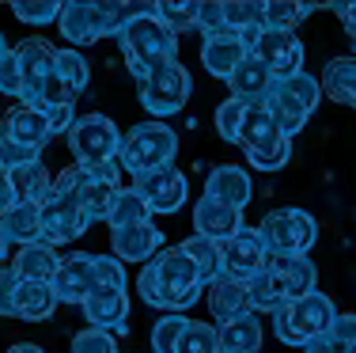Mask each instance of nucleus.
Listing matches in <instances>:
<instances>
[{
	"label": "nucleus",
	"mask_w": 356,
	"mask_h": 353,
	"mask_svg": "<svg viewBox=\"0 0 356 353\" xmlns=\"http://www.w3.org/2000/svg\"><path fill=\"white\" fill-rule=\"evenodd\" d=\"M137 292L148 308L156 312H190L193 304L205 292V281H201L197 266L186 258L182 247H163L152 262L140 266L137 274Z\"/></svg>",
	"instance_id": "nucleus-1"
},
{
	"label": "nucleus",
	"mask_w": 356,
	"mask_h": 353,
	"mask_svg": "<svg viewBox=\"0 0 356 353\" xmlns=\"http://www.w3.org/2000/svg\"><path fill=\"white\" fill-rule=\"evenodd\" d=\"M118 46H122L125 69L133 72L137 84H144L156 69H163V65L178 61V38L152 12H144L133 23H125L118 31Z\"/></svg>",
	"instance_id": "nucleus-2"
},
{
	"label": "nucleus",
	"mask_w": 356,
	"mask_h": 353,
	"mask_svg": "<svg viewBox=\"0 0 356 353\" xmlns=\"http://www.w3.org/2000/svg\"><path fill=\"white\" fill-rule=\"evenodd\" d=\"M54 190L65 198H72L91 221H106L110 205H114L118 190H122V167L118 159L99 167H83V164H69L61 175L54 179Z\"/></svg>",
	"instance_id": "nucleus-3"
},
{
	"label": "nucleus",
	"mask_w": 356,
	"mask_h": 353,
	"mask_svg": "<svg viewBox=\"0 0 356 353\" xmlns=\"http://www.w3.org/2000/svg\"><path fill=\"white\" fill-rule=\"evenodd\" d=\"M273 319V334L277 342H284V346H307V342L322 338V334H330V327H334L337 319V304L326 297V292H307L303 300H288L281 304L277 312H269Z\"/></svg>",
	"instance_id": "nucleus-4"
},
{
	"label": "nucleus",
	"mask_w": 356,
	"mask_h": 353,
	"mask_svg": "<svg viewBox=\"0 0 356 353\" xmlns=\"http://www.w3.org/2000/svg\"><path fill=\"white\" fill-rule=\"evenodd\" d=\"M239 148L247 152L254 171H281L292 159V137H284L281 125L273 122L266 99L261 103H247V118L239 130Z\"/></svg>",
	"instance_id": "nucleus-5"
},
{
	"label": "nucleus",
	"mask_w": 356,
	"mask_h": 353,
	"mask_svg": "<svg viewBox=\"0 0 356 353\" xmlns=\"http://www.w3.org/2000/svg\"><path fill=\"white\" fill-rule=\"evenodd\" d=\"M178 156V133L163 122H140L129 133H122V148H118V167L129 171L133 179L144 171H159L171 167Z\"/></svg>",
	"instance_id": "nucleus-6"
},
{
	"label": "nucleus",
	"mask_w": 356,
	"mask_h": 353,
	"mask_svg": "<svg viewBox=\"0 0 356 353\" xmlns=\"http://www.w3.org/2000/svg\"><path fill=\"white\" fill-rule=\"evenodd\" d=\"M318 103H322V84L311 72H296V77L273 80V88L266 95V107L273 114V122L281 125L284 137H296L307 125V118L315 114Z\"/></svg>",
	"instance_id": "nucleus-7"
},
{
	"label": "nucleus",
	"mask_w": 356,
	"mask_h": 353,
	"mask_svg": "<svg viewBox=\"0 0 356 353\" xmlns=\"http://www.w3.org/2000/svg\"><path fill=\"white\" fill-rule=\"evenodd\" d=\"M258 235H261V243H266L269 258L307 255L318 240V221L307 209H273V213L261 217Z\"/></svg>",
	"instance_id": "nucleus-8"
},
{
	"label": "nucleus",
	"mask_w": 356,
	"mask_h": 353,
	"mask_svg": "<svg viewBox=\"0 0 356 353\" xmlns=\"http://www.w3.org/2000/svg\"><path fill=\"white\" fill-rule=\"evenodd\" d=\"M137 88H140V107L159 122V118H171L186 107V99H190V91H193V77L182 61H171V65H163V69H156L144 84H137Z\"/></svg>",
	"instance_id": "nucleus-9"
},
{
	"label": "nucleus",
	"mask_w": 356,
	"mask_h": 353,
	"mask_svg": "<svg viewBox=\"0 0 356 353\" xmlns=\"http://www.w3.org/2000/svg\"><path fill=\"white\" fill-rule=\"evenodd\" d=\"M118 148H122V133H118V125L106 114H88L72 122L69 152L76 156V164H83V167L110 164V159H118Z\"/></svg>",
	"instance_id": "nucleus-10"
},
{
	"label": "nucleus",
	"mask_w": 356,
	"mask_h": 353,
	"mask_svg": "<svg viewBox=\"0 0 356 353\" xmlns=\"http://www.w3.org/2000/svg\"><path fill=\"white\" fill-rule=\"evenodd\" d=\"M220 255H224V277H232V281L247 285L258 270H266L269 262V251L266 243H261L258 228H250V224H243L235 235H227L224 243H220Z\"/></svg>",
	"instance_id": "nucleus-11"
},
{
	"label": "nucleus",
	"mask_w": 356,
	"mask_h": 353,
	"mask_svg": "<svg viewBox=\"0 0 356 353\" xmlns=\"http://www.w3.org/2000/svg\"><path fill=\"white\" fill-rule=\"evenodd\" d=\"M38 209H42V243H49V247H65V243L80 240L91 224V217L72 198L57 194V190Z\"/></svg>",
	"instance_id": "nucleus-12"
},
{
	"label": "nucleus",
	"mask_w": 356,
	"mask_h": 353,
	"mask_svg": "<svg viewBox=\"0 0 356 353\" xmlns=\"http://www.w3.org/2000/svg\"><path fill=\"white\" fill-rule=\"evenodd\" d=\"M133 190L148 201L152 213H178V209L186 205V198H190V182H186V175L178 171V167H159V171H144L133 179Z\"/></svg>",
	"instance_id": "nucleus-13"
},
{
	"label": "nucleus",
	"mask_w": 356,
	"mask_h": 353,
	"mask_svg": "<svg viewBox=\"0 0 356 353\" xmlns=\"http://www.w3.org/2000/svg\"><path fill=\"white\" fill-rule=\"evenodd\" d=\"M250 54L273 72V80L303 72V61H307V49H303L300 38H296V31H261V38L254 42Z\"/></svg>",
	"instance_id": "nucleus-14"
},
{
	"label": "nucleus",
	"mask_w": 356,
	"mask_h": 353,
	"mask_svg": "<svg viewBox=\"0 0 356 353\" xmlns=\"http://www.w3.org/2000/svg\"><path fill=\"white\" fill-rule=\"evenodd\" d=\"M54 292L61 304H83L88 292L95 289V255H83V251H69L61 255L54 274Z\"/></svg>",
	"instance_id": "nucleus-15"
},
{
	"label": "nucleus",
	"mask_w": 356,
	"mask_h": 353,
	"mask_svg": "<svg viewBox=\"0 0 356 353\" xmlns=\"http://www.w3.org/2000/svg\"><path fill=\"white\" fill-rule=\"evenodd\" d=\"M163 251V232L152 221L144 224H129V228H114L110 232V255L118 262H152Z\"/></svg>",
	"instance_id": "nucleus-16"
},
{
	"label": "nucleus",
	"mask_w": 356,
	"mask_h": 353,
	"mask_svg": "<svg viewBox=\"0 0 356 353\" xmlns=\"http://www.w3.org/2000/svg\"><path fill=\"white\" fill-rule=\"evenodd\" d=\"M61 38L72 42L76 46H91V42L106 38V15H103V4H83V0H72V4H61Z\"/></svg>",
	"instance_id": "nucleus-17"
},
{
	"label": "nucleus",
	"mask_w": 356,
	"mask_h": 353,
	"mask_svg": "<svg viewBox=\"0 0 356 353\" xmlns=\"http://www.w3.org/2000/svg\"><path fill=\"white\" fill-rule=\"evenodd\" d=\"M83 319H88V327H99V331H110V334H125V327H129V292L122 289H91L88 300H83Z\"/></svg>",
	"instance_id": "nucleus-18"
},
{
	"label": "nucleus",
	"mask_w": 356,
	"mask_h": 353,
	"mask_svg": "<svg viewBox=\"0 0 356 353\" xmlns=\"http://www.w3.org/2000/svg\"><path fill=\"white\" fill-rule=\"evenodd\" d=\"M243 228V209L227 205L213 194H201L193 205V235H205V240L224 243L227 235H235Z\"/></svg>",
	"instance_id": "nucleus-19"
},
{
	"label": "nucleus",
	"mask_w": 356,
	"mask_h": 353,
	"mask_svg": "<svg viewBox=\"0 0 356 353\" xmlns=\"http://www.w3.org/2000/svg\"><path fill=\"white\" fill-rule=\"evenodd\" d=\"M0 125H4L0 137L15 141V145H27V148H38V152H42V145L49 141V118L42 111H35V107H23V103L8 107V114H4Z\"/></svg>",
	"instance_id": "nucleus-20"
},
{
	"label": "nucleus",
	"mask_w": 356,
	"mask_h": 353,
	"mask_svg": "<svg viewBox=\"0 0 356 353\" xmlns=\"http://www.w3.org/2000/svg\"><path fill=\"white\" fill-rule=\"evenodd\" d=\"M247 54H250V49L243 46V38L232 35V31L205 35V42H201V65H205V69L213 72L216 80H227V77H232Z\"/></svg>",
	"instance_id": "nucleus-21"
},
{
	"label": "nucleus",
	"mask_w": 356,
	"mask_h": 353,
	"mask_svg": "<svg viewBox=\"0 0 356 353\" xmlns=\"http://www.w3.org/2000/svg\"><path fill=\"white\" fill-rule=\"evenodd\" d=\"M205 194L227 201V205H235V209H247V201L254 198L250 171L239 164H216L205 179Z\"/></svg>",
	"instance_id": "nucleus-22"
},
{
	"label": "nucleus",
	"mask_w": 356,
	"mask_h": 353,
	"mask_svg": "<svg viewBox=\"0 0 356 353\" xmlns=\"http://www.w3.org/2000/svg\"><path fill=\"white\" fill-rule=\"evenodd\" d=\"M269 266L277 270L284 285V297L288 300H303L307 292L318 289V266L311 262V255H281V258H269Z\"/></svg>",
	"instance_id": "nucleus-23"
},
{
	"label": "nucleus",
	"mask_w": 356,
	"mask_h": 353,
	"mask_svg": "<svg viewBox=\"0 0 356 353\" xmlns=\"http://www.w3.org/2000/svg\"><path fill=\"white\" fill-rule=\"evenodd\" d=\"M227 88H232V99H239V103H261L269 95V88H273V72L254 54H247L239 61V69L227 77Z\"/></svg>",
	"instance_id": "nucleus-24"
},
{
	"label": "nucleus",
	"mask_w": 356,
	"mask_h": 353,
	"mask_svg": "<svg viewBox=\"0 0 356 353\" xmlns=\"http://www.w3.org/2000/svg\"><path fill=\"white\" fill-rule=\"evenodd\" d=\"M209 312H213L216 327L232 323V319L247 315L250 312V300H247V285L232 281V277H216L209 285Z\"/></svg>",
	"instance_id": "nucleus-25"
},
{
	"label": "nucleus",
	"mask_w": 356,
	"mask_h": 353,
	"mask_svg": "<svg viewBox=\"0 0 356 353\" xmlns=\"http://www.w3.org/2000/svg\"><path fill=\"white\" fill-rule=\"evenodd\" d=\"M57 247H49V243H27V247L12 251V270L23 277V281H54L57 274Z\"/></svg>",
	"instance_id": "nucleus-26"
},
{
	"label": "nucleus",
	"mask_w": 356,
	"mask_h": 353,
	"mask_svg": "<svg viewBox=\"0 0 356 353\" xmlns=\"http://www.w3.org/2000/svg\"><path fill=\"white\" fill-rule=\"evenodd\" d=\"M15 61H19L23 72V88H31V84L46 80L57 69V46H49L46 38H23L15 46Z\"/></svg>",
	"instance_id": "nucleus-27"
},
{
	"label": "nucleus",
	"mask_w": 356,
	"mask_h": 353,
	"mask_svg": "<svg viewBox=\"0 0 356 353\" xmlns=\"http://www.w3.org/2000/svg\"><path fill=\"white\" fill-rule=\"evenodd\" d=\"M0 228H4L8 243H15V247L38 243L42 240V209L31 205V201H15L12 209L0 213Z\"/></svg>",
	"instance_id": "nucleus-28"
},
{
	"label": "nucleus",
	"mask_w": 356,
	"mask_h": 353,
	"mask_svg": "<svg viewBox=\"0 0 356 353\" xmlns=\"http://www.w3.org/2000/svg\"><path fill=\"white\" fill-rule=\"evenodd\" d=\"M57 292L49 281H19L15 292V319H27V323H42L57 312Z\"/></svg>",
	"instance_id": "nucleus-29"
},
{
	"label": "nucleus",
	"mask_w": 356,
	"mask_h": 353,
	"mask_svg": "<svg viewBox=\"0 0 356 353\" xmlns=\"http://www.w3.org/2000/svg\"><path fill=\"white\" fill-rule=\"evenodd\" d=\"M216 334H220V353H258L261 350V319L254 312L216 327Z\"/></svg>",
	"instance_id": "nucleus-30"
},
{
	"label": "nucleus",
	"mask_w": 356,
	"mask_h": 353,
	"mask_svg": "<svg viewBox=\"0 0 356 353\" xmlns=\"http://www.w3.org/2000/svg\"><path fill=\"white\" fill-rule=\"evenodd\" d=\"M322 95H330L334 103H349L356 99V57H334V61H326V69H322Z\"/></svg>",
	"instance_id": "nucleus-31"
},
{
	"label": "nucleus",
	"mask_w": 356,
	"mask_h": 353,
	"mask_svg": "<svg viewBox=\"0 0 356 353\" xmlns=\"http://www.w3.org/2000/svg\"><path fill=\"white\" fill-rule=\"evenodd\" d=\"M224 31H232V35L243 38V46L254 49V42L261 38V4H254V0H232V4H224Z\"/></svg>",
	"instance_id": "nucleus-32"
},
{
	"label": "nucleus",
	"mask_w": 356,
	"mask_h": 353,
	"mask_svg": "<svg viewBox=\"0 0 356 353\" xmlns=\"http://www.w3.org/2000/svg\"><path fill=\"white\" fill-rule=\"evenodd\" d=\"M247 300H250V312L258 315V312H277L281 304H288V297H284V285H281V277H277V270L266 262V270H258L247 281Z\"/></svg>",
	"instance_id": "nucleus-33"
},
{
	"label": "nucleus",
	"mask_w": 356,
	"mask_h": 353,
	"mask_svg": "<svg viewBox=\"0 0 356 353\" xmlns=\"http://www.w3.org/2000/svg\"><path fill=\"white\" fill-rule=\"evenodd\" d=\"M178 247H182L186 258L197 266V274H201V281H205V289L216 281V277H224V255H220V243H216V240H205V235H190V240H182Z\"/></svg>",
	"instance_id": "nucleus-34"
},
{
	"label": "nucleus",
	"mask_w": 356,
	"mask_h": 353,
	"mask_svg": "<svg viewBox=\"0 0 356 353\" xmlns=\"http://www.w3.org/2000/svg\"><path fill=\"white\" fill-rule=\"evenodd\" d=\"M12 175V187H15V198L19 201H31V205H42L49 194H54V175H49V167L42 164H27L19 167V171H8Z\"/></svg>",
	"instance_id": "nucleus-35"
},
{
	"label": "nucleus",
	"mask_w": 356,
	"mask_h": 353,
	"mask_svg": "<svg viewBox=\"0 0 356 353\" xmlns=\"http://www.w3.org/2000/svg\"><path fill=\"white\" fill-rule=\"evenodd\" d=\"M144 221H152L148 201H144L133 187H122V190H118V198H114V205H110V213H106L110 232H114V228H129V224H144Z\"/></svg>",
	"instance_id": "nucleus-36"
},
{
	"label": "nucleus",
	"mask_w": 356,
	"mask_h": 353,
	"mask_svg": "<svg viewBox=\"0 0 356 353\" xmlns=\"http://www.w3.org/2000/svg\"><path fill=\"white\" fill-rule=\"evenodd\" d=\"M186 327H190V315H182V312L159 315L156 327H152V353H178V342H182Z\"/></svg>",
	"instance_id": "nucleus-37"
},
{
	"label": "nucleus",
	"mask_w": 356,
	"mask_h": 353,
	"mask_svg": "<svg viewBox=\"0 0 356 353\" xmlns=\"http://www.w3.org/2000/svg\"><path fill=\"white\" fill-rule=\"evenodd\" d=\"M318 4H261V27L266 31H296Z\"/></svg>",
	"instance_id": "nucleus-38"
},
{
	"label": "nucleus",
	"mask_w": 356,
	"mask_h": 353,
	"mask_svg": "<svg viewBox=\"0 0 356 353\" xmlns=\"http://www.w3.org/2000/svg\"><path fill=\"white\" fill-rule=\"evenodd\" d=\"M152 15H156L175 38L197 27V4H171V0H167V4H152Z\"/></svg>",
	"instance_id": "nucleus-39"
},
{
	"label": "nucleus",
	"mask_w": 356,
	"mask_h": 353,
	"mask_svg": "<svg viewBox=\"0 0 356 353\" xmlns=\"http://www.w3.org/2000/svg\"><path fill=\"white\" fill-rule=\"evenodd\" d=\"M57 72H61V80L69 84V88L80 95L83 88H88L91 80V69H88V57L80 54V49H57Z\"/></svg>",
	"instance_id": "nucleus-40"
},
{
	"label": "nucleus",
	"mask_w": 356,
	"mask_h": 353,
	"mask_svg": "<svg viewBox=\"0 0 356 353\" xmlns=\"http://www.w3.org/2000/svg\"><path fill=\"white\" fill-rule=\"evenodd\" d=\"M178 353H220V334L213 323H201V319H190L182 342H178Z\"/></svg>",
	"instance_id": "nucleus-41"
},
{
	"label": "nucleus",
	"mask_w": 356,
	"mask_h": 353,
	"mask_svg": "<svg viewBox=\"0 0 356 353\" xmlns=\"http://www.w3.org/2000/svg\"><path fill=\"white\" fill-rule=\"evenodd\" d=\"M12 15L19 23H31V27H46V23L61 19V4L57 0H15Z\"/></svg>",
	"instance_id": "nucleus-42"
},
{
	"label": "nucleus",
	"mask_w": 356,
	"mask_h": 353,
	"mask_svg": "<svg viewBox=\"0 0 356 353\" xmlns=\"http://www.w3.org/2000/svg\"><path fill=\"white\" fill-rule=\"evenodd\" d=\"M243 118H247V103H239V99H224V103L216 107V133L227 141V145H239V130H243Z\"/></svg>",
	"instance_id": "nucleus-43"
},
{
	"label": "nucleus",
	"mask_w": 356,
	"mask_h": 353,
	"mask_svg": "<svg viewBox=\"0 0 356 353\" xmlns=\"http://www.w3.org/2000/svg\"><path fill=\"white\" fill-rule=\"evenodd\" d=\"M72 353H118V338L99 327H83L72 338Z\"/></svg>",
	"instance_id": "nucleus-44"
},
{
	"label": "nucleus",
	"mask_w": 356,
	"mask_h": 353,
	"mask_svg": "<svg viewBox=\"0 0 356 353\" xmlns=\"http://www.w3.org/2000/svg\"><path fill=\"white\" fill-rule=\"evenodd\" d=\"M38 159H42L38 148H27V145H15V141L0 137V167L4 171H19L27 164H38Z\"/></svg>",
	"instance_id": "nucleus-45"
},
{
	"label": "nucleus",
	"mask_w": 356,
	"mask_h": 353,
	"mask_svg": "<svg viewBox=\"0 0 356 353\" xmlns=\"http://www.w3.org/2000/svg\"><path fill=\"white\" fill-rule=\"evenodd\" d=\"M95 285L99 289H122L125 292V266L114 255H95Z\"/></svg>",
	"instance_id": "nucleus-46"
},
{
	"label": "nucleus",
	"mask_w": 356,
	"mask_h": 353,
	"mask_svg": "<svg viewBox=\"0 0 356 353\" xmlns=\"http://www.w3.org/2000/svg\"><path fill=\"white\" fill-rule=\"evenodd\" d=\"M0 95H8V99L23 95V72H19V61H15V49L0 61Z\"/></svg>",
	"instance_id": "nucleus-47"
},
{
	"label": "nucleus",
	"mask_w": 356,
	"mask_h": 353,
	"mask_svg": "<svg viewBox=\"0 0 356 353\" xmlns=\"http://www.w3.org/2000/svg\"><path fill=\"white\" fill-rule=\"evenodd\" d=\"M330 338L341 346V353H356V315L349 312H337L334 327H330Z\"/></svg>",
	"instance_id": "nucleus-48"
},
{
	"label": "nucleus",
	"mask_w": 356,
	"mask_h": 353,
	"mask_svg": "<svg viewBox=\"0 0 356 353\" xmlns=\"http://www.w3.org/2000/svg\"><path fill=\"white\" fill-rule=\"evenodd\" d=\"M23 277L12 266H0V315H15V292H19Z\"/></svg>",
	"instance_id": "nucleus-49"
},
{
	"label": "nucleus",
	"mask_w": 356,
	"mask_h": 353,
	"mask_svg": "<svg viewBox=\"0 0 356 353\" xmlns=\"http://www.w3.org/2000/svg\"><path fill=\"white\" fill-rule=\"evenodd\" d=\"M197 31L201 35H220L224 31V4H197Z\"/></svg>",
	"instance_id": "nucleus-50"
},
{
	"label": "nucleus",
	"mask_w": 356,
	"mask_h": 353,
	"mask_svg": "<svg viewBox=\"0 0 356 353\" xmlns=\"http://www.w3.org/2000/svg\"><path fill=\"white\" fill-rule=\"evenodd\" d=\"M72 111H76V107H57L54 114H46V118H49V137H57V133H69V130H72V122H76Z\"/></svg>",
	"instance_id": "nucleus-51"
},
{
	"label": "nucleus",
	"mask_w": 356,
	"mask_h": 353,
	"mask_svg": "<svg viewBox=\"0 0 356 353\" xmlns=\"http://www.w3.org/2000/svg\"><path fill=\"white\" fill-rule=\"evenodd\" d=\"M330 8H334V15L341 19L345 35L356 42V4H345V0H337V4H330Z\"/></svg>",
	"instance_id": "nucleus-52"
},
{
	"label": "nucleus",
	"mask_w": 356,
	"mask_h": 353,
	"mask_svg": "<svg viewBox=\"0 0 356 353\" xmlns=\"http://www.w3.org/2000/svg\"><path fill=\"white\" fill-rule=\"evenodd\" d=\"M15 187H12V175L4 171V167H0V213H4V209H12L15 205Z\"/></svg>",
	"instance_id": "nucleus-53"
},
{
	"label": "nucleus",
	"mask_w": 356,
	"mask_h": 353,
	"mask_svg": "<svg viewBox=\"0 0 356 353\" xmlns=\"http://www.w3.org/2000/svg\"><path fill=\"white\" fill-rule=\"evenodd\" d=\"M303 353H341V346H337L330 334H322V338H315V342H307L303 346Z\"/></svg>",
	"instance_id": "nucleus-54"
},
{
	"label": "nucleus",
	"mask_w": 356,
	"mask_h": 353,
	"mask_svg": "<svg viewBox=\"0 0 356 353\" xmlns=\"http://www.w3.org/2000/svg\"><path fill=\"white\" fill-rule=\"evenodd\" d=\"M8 353H46V350L35 346V342H15V346H8Z\"/></svg>",
	"instance_id": "nucleus-55"
},
{
	"label": "nucleus",
	"mask_w": 356,
	"mask_h": 353,
	"mask_svg": "<svg viewBox=\"0 0 356 353\" xmlns=\"http://www.w3.org/2000/svg\"><path fill=\"white\" fill-rule=\"evenodd\" d=\"M12 255V243H8V235H4V228H0V262Z\"/></svg>",
	"instance_id": "nucleus-56"
},
{
	"label": "nucleus",
	"mask_w": 356,
	"mask_h": 353,
	"mask_svg": "<svg viewBox=\"0 0 356 353\" xmlns=\"http://www.w3.org/2000/svg\"><path fill=\"white\" fill-rule=\"evenodd\" d=\"M8 54H12V49H8V38H4V31H0V61H4Z\"/></svg>",
	"instance_id": "nucleus-57"
},
{
	"label": "nucleus",
	"mask_w": 356,
	"mask_h": 353,
	"mask_svg": "<svg viewBox=\"0 0 356 353\" xmlns=\"http://www.w3.org/2000/svg\"><path fill=\"white\" fill-rule=\"evenodd\" d=\"M353 107H356V99H353Z\"/></svg>",
	"instance_id": "nucleus-58"
}]
</instances>
